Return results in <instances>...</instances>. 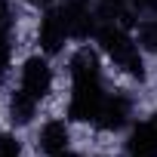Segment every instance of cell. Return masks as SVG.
<instances>
[{"label": "cell", "mask_w": 157, "mask_h": 157, "mask_svg": "<svg viewBox=\"0 0 157 157\" xmlns=\"http://www.w3.org/2000/svg\"><path fill=\"white\" fill-rule=\"evenodd\" d=\"M10 25V6H6V0H0V28Z\"/></svg>", "instance_id": "cell-12"}, {"label": "cell", "mask_w": 157, "mask_h": 157, "mask_svg": "<svg viewBox=\"0 0 157 157\" xmlns=\"http://www.w3.org/2000/svg\"><path fill=\"white\" fill-rule=\"evenodd\" d=\"M102 102H105L102 80L74 83L71 105H68V114H71V120H96V117H99V108H102Z\"/></svg>", "instance_id": "cell-2"}, {"label": "cell", "mask_w": 157, "mask_h": 157, "mask_svg": "<svg viewBox=\"0 0 157 157\" xmlns=\"http://www.w3.org/2000/svg\"><path fill=\"white\" fill-rule=\"evenodd\" d=\"M28 3H40L43 6V3H52V0H28Z\"/></svg>", "instance_id": "cell-13"}, {"label": "cell", "mask_w": 157, "mask_h": 157, "mask_svg": "<svg viewBox=\"0 0 157 157\" xmlns=\"http://www.w3.org/2000/svg\"><path fill=\"white\" fill-rule=\"evenodd\" d=\"M129 114H132V99H129L126 93H114V96H105L96 123H99L102 129H120V126L129 120Z\"/></svg>", "instance_id": "cell-4"}, {"label": "cell", "mask_w": 157, "mask_h": 157, "mask_svg": "<svg viewBox=\"0 0 157 157\" xmlns=\"http://www.w3.org/2000/svg\"><path fill=\"white\" fill-rule=\"evenodd\" d=\"M65 37H71V34H68V25H65L62 10H49L43 16V22H40V46L46 52H59L62 43H65Z\"/></svg>", "instance_id": "cell-6"}, {"label": "cell", "mask_w": 157, "mask_h": 157, "mask_svg": "<svg viewBox=\"0 0 157 157\" xmlns=\"http://www.w3.org/2000/svg\"><path fill=\"white\" fill-rule=\"evenodd\" d=\"M10 59H13V40H10V25L0 28V80L10 71Z\"/></svg>", "instance_id": "cell-10"}, {"label": "cell", "mask_w": 157, "mask_h": 157, "mask_svg": "<svg viewBox=\"0 0 157 157\" xmlns=\"http://www.w3.org/2000/svg\"><path fill=\"white\" fill-rule=\"evenodd\" d=\"M34 111H37V99H31L25 90H19L13 99H10V120L13 123H31V117H34Z\"/></svg>", "instance_id": "cell-9"}, {"label": "cell", "mask_w": 157, "mask_h": 157, "mask_svg": "<svg viewBox=\"0 0 157 157\" xmlns=\"http://www.w3.org/2000/svg\"><path fill=\"white\" fill-rule=\"evenodd\" d=\"M49 86H52V71H49L46 59H40V56L28 59L25 68H22V90H25L31 99L40 102V99L49 93Z\"/></svg>", "instance_id": "cell-3"}, {"label": "cell", "mask_w": 157, "mask_h": 157, "mask_svg": "<svg viewBox=\"0 0 157 157\" xmlns=\"http://www.w3.org/2000/svg\"><path fill=\"white\" fill-rule=\"evenodd\" d=\"M126 151L129 157H157V114L132 129Z\"/></svg>", "instance_id": "cell-5"}, {"label": "cell", "mask_w": 157, "mask_h": 157, "mask_svg": "<svg viewBox=\"0 0 157 157\" xmlns=\"http://www.w3.org/2000/svg\"><path fill=\"white\" fill-rule=\"evenodd\" d=\"M40 151L49 154V157H59L68 151V126L62 120H49L43 129H40V139H37Z\"/></svg>", "instance_id": "cell-8"}, {"label": "cell", "mask_w": 157, "mask_h": 157, "mask_svg": "<svg viewBox=\"0 0 157 157\" xmlns=\"http://www.w3.org/2000/svg\"><path fill=\"white\" fill-rule=\"evenodd\" d=\"M71 80L74 83H86V80H102V65H99V56L83 46L77 49L74 59H71Z\"/></svg>", "instance_id": "cell-7"}, {"label": "cell", "mask_w": 157, "mask_h": 157, "mask_svg": "<svg viewBox=\"0 0 157 157\" xmlns=\"http://www.w3.org/2000/svg\"><path fill=\"white\" fill-rule=\"evenodd\" d=\"M0 157H22V145L16 136H10V132L0 136Z\"/></svg>", "instance_id": "cell-11"}, {"label": "cell", "mask_w": 157, "mask_h": 157, "mask_svg": "<svg viewBox=\"0 0 157 157\" xmlns=\"http://www.w3.org/2000/svg\"><path fill=\"white\" fill-rule=\"evenodd\" d=\"M59 157H74V154H68V151H65V154H59Z\"/></svg>", "instance_id": "cell-14"}, {"label": "cell", "mask_w": 157, "mask_h": 157, "mask_svg": "<svg viewBox=\"0 0 157 157\" xmlns=\"http://www.w3.org/2000/svg\"><path fill=\"white\" fill-rule=\"evenodd\" d=\"M96 37L102 40L105 52L114 59L117 68H123L129 77H145V62H142V52H139V43L129 37L126 28H117V25H108V28H99Z\"/></svg>", "instance_id": "cell-1"}]
</instances>
